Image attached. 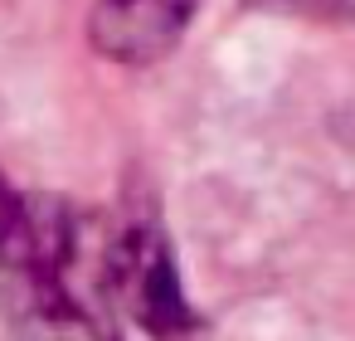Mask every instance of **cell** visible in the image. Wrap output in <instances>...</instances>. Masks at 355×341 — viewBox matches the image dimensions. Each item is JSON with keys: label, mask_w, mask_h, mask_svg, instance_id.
<instances>
[{"label": "cell", "mask_w": 355, "mask_h": 341, "mask_svg": "<svg viewBox=\"0 0 355 341\" xmlns=\"http://www.w3.org/2000/svg\"><path fill=\"white\" fill-rule=\"evenodd\" d=\"M0 302L20 341H117L107 239L64 200L0 181Z\"/></svg>", "instance_id": "6da1fadb"}, {"label": "cell", "mask_w": 355, "mask_h": 341, "mask_svg": "<svg viewBox=\"0 0 355 341\" xmlns=\"http://www.w3.org/2000/svg\"><path fill=\"white\" fill-rule=\"evenodd\" d=\"M107 292L112 307H122L161 341H180L195 331V312L180 292L171 249L151 224H127L107 234Z\"/></svg>", "instance_id": "7a4b0ae2"}, {"label": "cell", "mask_w": 355, "mask_h": 341, "mask_svg": "<svg viewBox=\"0 0 355 341\" xmlns=\"http://www.w3.org/2000/svg\"><path fill=\"white\" fill-rule=\"evenodd\" d=\"M195 0H98L88 20L93 49L112 64H151L175 49Z\"/></svg>", "instance_id": "3957f363"}]
</instances>
